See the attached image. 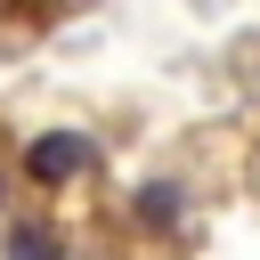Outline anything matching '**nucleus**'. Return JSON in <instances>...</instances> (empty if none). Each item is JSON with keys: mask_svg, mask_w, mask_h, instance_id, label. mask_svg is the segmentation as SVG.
I'll list each match as a JSON object with an SVG mask.
<instances>
[{"mask_svg": "<svg viewBox=\"0 0 260 260\" xmlns=\"http://www.w3.org/2000/svg\"><path fill=\"white\" fill-rule=\"evenodd\" d=\"M24 171H32L41 187H65V179L89 171V138H81V130H41V138L24 146Z\"/></svg>", "mask_w": 260, "mask_h": 260, "instance_id": "nucleus-1", "label": "nucleus"}, {"mask_svg": "<svg viewBox=\"0 0 260 260\" xmlns=\"http://www.w3.org/2000/svg\"><path fill=\"white\" fill-rule=\"evenodd\" d=\"M138 219L146 228H171L179 219V187H138Z\"/></svg>", "mask_w": 260, "mask_h": 260, "instance_id": "nucleus-2", "label": "nucleus"}, {"mask_svg": "<svg viewBox=\"0 0 260 260\" xmlns=\"http://www.w3.org/2000/svg\"><path fill=\"white\" fill-rule=\"evenodd\" d=\"M8 260H57V236L49 228H16L8 236Z\"/></svg>", "mask_w": 260, "mask_h": 260, "instance_id": "nucleus-3", "label": "nucleus"}, {"mask_svg": "<svg viewBox=\"0 0 260 260\" xmlns=\"http://www.w3.org/2000/svg\"><path fill=\"white\" fill-rule=\"evenodd\" d=\"M16 16H57V0H8Z\"/></svg>", "mask_w": 260, "mask_h": 260, "instance_id": "nucleus-4", "label": "nucleus"}]
</instances>
